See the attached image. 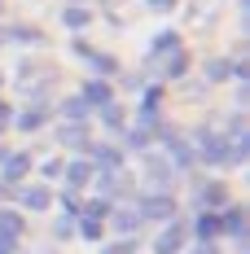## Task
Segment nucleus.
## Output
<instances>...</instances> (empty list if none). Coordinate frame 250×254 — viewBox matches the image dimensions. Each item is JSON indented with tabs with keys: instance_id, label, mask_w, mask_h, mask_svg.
I'll list each match as a JSON object with an SVG mask.
<instances>
[{
	"instance_id": "nucleus-3",
	"label": "nucleus",
	"mask_w": 250,
	"mask_h": 254,
	"mask_svg": "<svg viewBox=\"0 0 250 254\" xmlns=\"http://www.w3.org/2000/svg\"><path fill=\"white\" fill-rule=\"evenodd\" d=\"M154 57H163V75H167V79H180L184 70H189V57H184V49H180V44H171V49H158Z\"/></svg>"
},
{
	"instance_id": "nucleus-14",
	"label": "nucleus",
	"mask_w": 250,
	"mask_h": 254,
	"mask_svg": "<svg viewBox=\"0 0 250 254\" xmlns=\"http://www.w3.org/2000/svg\"><path fill=\"white\" fill-rule=\"evenodd\" d=\"M88 18H92V13L79 9V4H66V13H62V22H66V26H88Z\"/></svg>"
},
{
	"instance_id": "nucleus-25",
	"label": "nucleus",
	"mask_w": 250,
	"mask_h": 254,
	"mask_svg": "<svg viewBox=\"0 0 250 254\" xmlns=\"http://www.w3.org/2000/svg\"><path fill=\"white\" fill-rule=\"evenodd\" d=\"M132 250H136V241H132V237H123V241L114 246V254H132Z\"/></svg>"
},
{
	"instance_id": "nucleus-9",
	"label": "nucleus",
	"mask_w": 250,
	"mask_h": 254,
	"mask_svg": "<svg viewBox=\"0 0 250 254\" xmlns=\"http://www.w3.org/2000/svg\"><path fill=\"white\" fill-rule=\"evenodd\" d=\"M62 145L88 149V131H83V123H66V127H62Z\"/></svg>"
},
{
	"instance_id": "nucleus-18",
	"label": "nucleus",
	"mask_w": 250,
	"mask_h": 254,
	"mask_svg": "<svg viewBox=\"0 0 250 254\" xmlns=\"http://www.w3.org/2000/svg\"><path fill=\"white\" fill-rule=\"evenodd\" d=\"M233 75V66H228V62H206V79H215V83H220V79H228Z\"/></svg>"
},
{
	"instance_id": "nucleus-1",
	"label": "nucleus",
	"mask_w": 250,
	"mask_h": 254,
	"mask_svg": "<svg viewBox=\"0 0 250 254\" xmlns=\"http://www.w3.org/2000/svg\"><path fill=\"white\" fill-rule=\"evenodd\" d=\"M136 215H141V219H171V215H175V202L167 197V193H154V197H141Z\"/></svg>"
},
{
	"instance_id": "nucleus-21",
	"label": "nucleus",
	"mask_w": 250,
	"mask_h": 254,
	"mask_svg": "<svg viewBox=\"0 0 250 254\" xmlns=\"http://www.w3.org/2000/svg\"><path fill=\"white\" fill-rule=\"evenodd\" d=\"M145 4H150L154 13H171V9H175V0H145Z\"/></svg>"
},
{
	"instance_id": "nucleus-8",
	"label": "nucleus",
	"mask_w": 250,
	"mask_h": 254,
	"mask_svg": "<svg viewBox=\"0 0 250 254\" xmlns=\"http://www.w3.org/2000/svg\"><path fill=\"white\" fill-rule=\"evenodd\" d=\"M220 228H228L233 237H242V232H246V215H242V206H228L224 219H220Z\"/></svg>"
},
{
	"instance_id": "nucleus-5",
	"label": "nucleus",
	"mask_w": 250,
	"mask_h": 254,
	"mask_svg": "<svg viewBox=\"0 0 250 254\" xmlns=\"http://www.w3.org/2000/svg\"><path fill=\"white\" fill-rule=\"evenodd\" d=\"M62 171H66V184H71V189L92 184V162H71V167H62Z\"/></svg>"
},
{
	"instance_id": "nucleus-6",
	"label": "nucleus",
	"mask_w": 250,
	"mask_h": 254,
	"mask_svg": "<svg viewBox=\"0 0 250 254\" xmlns=\"http://www.w3.org/2000/svg\"><path fill=\"white\" fill-rule=\"evenodd\" d=\"M202 206H206V210H220V206L228 202V193H224V184H220V180H215V184H202Z\"/></svg>"
},
{
	"instance_id": "nucleus-26",
	"label": "nucleus",
	"mask_w": 250,
	"mask_h": 254,
	"mask_svg": "<svg viewBox=\"0 0 250 254\" xmlns=\"http://www.w3.org/2000/svg\"><path fill=\"white\" fill-rule=\"evenodd\" d=\"M4 123H9V105L0 101V127H4Z\"/></svg>"
},
{
	"instance_id": "nucleus-7",
	"label": "nucleus",
	"mask_w": 250,
	"mask_h": 254,
	"mask_svg": "<svg viewBox=\"0 0 250 254\" xmlns=\"http://www.w3.org/2000/svg\"><path fill=\"white\" fill-rule=\"evenodd\" d=\"M26 167H31V158H26V153H13V158H4V180H9V184H22Z\"/></svg>"
},
{
	"instance_id": "nucleus-11",
	"label": "nucleus",
	"mask_w": 250,
	"mask_h": 254,
	"mask_svg": "<svg viewBox=\"0 0 250 254\" xmlns=\"http://www.w3.org/2000/svg\"><path fill=\"white\" fill-rule=\"evenodd\" d=\"M0 232L18 241V237H22V215H18V210H0Z\"/></svg>"
},
{
	"instance_id": "nucleus-17",
	"label": "nucleus",
	"mask_w": 250,
	"mask_h": 254,
	"mask_svg": "<svg viewBox=\"0 0 250 254\" xmlns=\"http://www.w3.org/2000/svg\"><path fill=\"white\" fill-rule=\"evenodd\" d=\"M114 224H119L123 232H132L136 224H141V215H136V210H114Z\"/></svg>"
},
{
	"instance_id": "nucleus-10",
	"label": "nucleus",
	"mask_w": 250,
	"mask_h": 254,
	"mask_svg": "<svg viewBox=\"0 0 250 254\" xmlns=\"http://www.w3.org/2000/svg\"><path fill=\"white\" fill-rule=\"evenodd\" d=\"M220 232H224V228H220V215H215V210H206V215L198 219V237H202V241H215Z\"/></svg>"
},
{
	"instance_id": "nucleus-12",
	"label": "nucleus",
	"mask_w": 250,
	"mask_h": 254,
	"mask_svg": "<svg viewBox=\"0 0 250 254\" xmlns=\"http://www.w3.org/2000/svg\"><path fill=\"white\" fill-rule=\"evenodd\" d=\"M83 101L88 105H110V83H88L83 88Z\"/></svg>"
},
{
	"instance_id": "nucleus-16",
	"label": "nucleus",
	"mask_w": 250,
	"mask_h": 254,
	"mask_svg": "<svg viewBox=\"0 0 250 254\" xmlns=\"http://www.w3.org/2000/svg\"><path fill=\"white\" fill-rule=\"evenodd\" d=\"M167 145H171V162H180V167H189V162H193V153H189V145H184V140H167Z\"/></svg>"
},
{
	"instance_id": "nucleus-20",
	"label": "nucleus",
	"mask_w": 250,
	"mask_h": 254,
	"mask_svg": "<svg viewBox=\"0 0 250 254\" xmlns=\"http://www.w3.org/2000/svg\"><path fill=\"white\" fill-rule=\"evenodd\" d=\"M101 114H105V123H110V127H119V123H123V110H119L114 101H110V105H101Z\"/></svg>"
},
{
	"instance_id": "nucleus-2",
	"label": "nucleus",
	"mask_w": 250,
	"mask_h": 254,
	"mask_svg": "<svg viewBox=\"0 0 250 254\" xmlns=\"http://www.w3.org/2000/svg\"><path fill=\"white\" fill-rule=\"evenodd\" d=\"M184 224H167V228L158 232V241H154V254H180L184 250Z\"/></svg>"
},
{
	"instance_id": "nucleus-24",
	"label": "nucleus",
	"mask_w": 250,
	"mask_h": 254,
	"mask_svg": "<svg viewBox=\"0 0 250 254\" xmlns=\"http://www.w3.org/2000/svg\"><path fill=\"white\" fill-rule=\"evenodd\" d=\"M18 250V241H13V237H4V232H0V254H13Z\"/></svg>"
},
{
	"instance_id": "nucleus-15",
	"label": "nucleus",
	"mask_w": 250,
	"mask_h": 254,
	"mask_svg": "<svg viewBox=\"0 0 250 254\" xmlns=\"http://www.w3.org/2000/svg\"><path fill=\"white\" fill-rule=\"evenodd\" d=\"M62 114H66V123H79V119L88 114V101H83V97H75V101L62 105Z\"/></svg>"
},
{
	"instance_id": "nucleus-22",
	"label": "nucleus",
	"mask_w": 250,
	"mask_h": 254,
	"mask_svg": "<svg viewBox=\"0 0 250 254\" xmlns=\"http://www.w3.org/2000/svg\"><path fill=\"white\" fill-rule=\"evenodd\" d=\"M97 162H105V167H119V153H114V149H97Z\"/></svg>"
},
{
	"instance_id": "nucleus-4",
	"label": "nucleus",
	"mask_w": 250,
	"mask_h": 254,
	"mask_svg": "<svg viewBox=\"0 0 250 254\" xmlns=\"http://www.w3.org/2000/svg\"><path fill=\"white\" fill-rule=\"evenodd\" d=\"M18 197H22V206H26V210H44V206L53 202V193L44 189V184H26Z\"/></svg>"
},
{
	"instance_id": "nucleus-23",
	"label": "nucleus",
	"mask_w": 250,
	"mask_h": 254,
	"mask_svg": "<svg viewBox=\"0 0 250 254\" xmlns=\"http://www.w3.org/2000/svg\"><path fill=\"white\" fill-rule=\"evenodd\" d=\"M79 228H83V237H101V219H83Z\"/></svg>"
},
{
	"instance_id": "nucleus-19",
	"label": "nucleus",
	"mask_w": 250,
	"mask_h": 254,
	"mask_svg": "<svg viewBox=\"0 0 250 254\" xmlns=\"http://www.w3.org/2000/svg\"><path fill=\"white\" fill-rule=\"evenodd\" d=\"M145 171H150V180H154V184H163V180L171 176V171H167V162H158V158H150V162H145Z\"/></svg>"
},
{
	"instance_id": "nucleus-13",
	"label": "nucleus",
	"mask_w": 250,
	"mask_h": 254,
	"mask_svg": "<svg viewBox=\"0 0 250 254\" xmlns=\"http://www.w3.org/2000/svg\"><path fill=\"white\" fill-rule=\"evenodd\" d=\"M40 123H44V105H31L22 119H18V127H22V131H35Z\"/></svg>"
}]
</instances>
